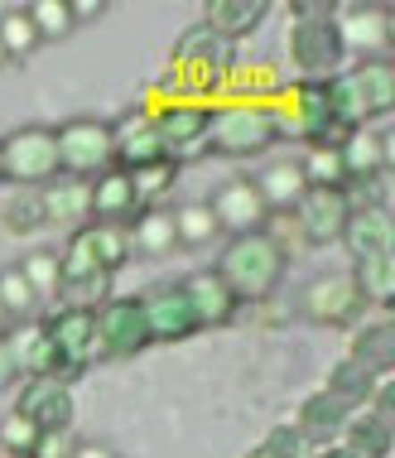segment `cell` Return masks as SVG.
<instances>
[{
	"label": "cell",
	"mask_w": 395,
	"mask_h": 458,
	"mask_svg": "<svg viewBox=\"0 0 395 458\" xmlns=\"http://www.w3.org/2000/svg\"><path fill=\"white\" fill-rule=\"evenodd\" d=\"M251 183H256V193H261L265 213H270V208H280V213H294V203H299V198L308 193V179H304L299 159H270V165H265Z\"/></svg>",
	"instance_id": "7402d4cb"
},
{
	"label": "cell",
	"mask_w": 395,
	"mask_h": 458,
	"mask_svg": "<svg viewBox=\"0 0 395 458\" xmlns=\"http://www.w3.org/2000/svg\"><path fill=\"white\" fill-rule=\"evenodd\" d=\"M342 246L352 251V261H366V256H391L395 227H391V208L386 203H352V217L342 227Z\"/></svg>",
	"instance_id": "e0dca14e"
},
{
	"label": "cell",
	"mask_w": 395,
	"mask_h": 458,
	"mask_svg": "<svg viewBox=\"0 0 395 458\" xmlns=\"http://www.w3.org/2000/svg\"><path fill=\"white\" fill-rule=\"evenodd\" d=\"M348 362L366 367L372 377H391V371H395V328H391V318H376V324L357 328Z\"/></svg>",
	"instance_id": "83f0119b"
},
{
	"label": "cell",
	"mask_w": 395,
	"mask_h": 458,
	"mask_svg": "<svg viewBox=\"0 0 395 458\" xmlns=\"http://www.w3.org/2000/svg\"><path fill=\"white\" fill-rule=\"evenodd\" d=\"M0 48H5V58H29L34 48H39V34H34V24H29V15H24V5L0 15Z\"/></svg>",
	"instance_id": "74e56055"
},
{
	"label": "cell",
	"mask_w": 395,
	"mask_h": 458,
	"mask_svg": "<svg viewBox=\"0 0 395 458\" xmlns=\"http://www.w3.org/2000/svg\"><path fill=\"white\" fill-rule=\"evenodd\" d=\"M58 179V145L48 126H24L0 140V183L15 189H44Z\"/></svg>",
	"instance_id": "5b68a950"
},
{
	"label": "cell",
	"mask_w": 395,
	"mask_h": 458,
	"mask_svg": "<svg viewBox=\"0 0 395 458\" xmlns=\"http://www.w3.org/2000/svg\"><path fill=\"white\" fill-rule=\"evenodd\" d=\"M44 198V217L48 222H63V227H88V217H92V183H82V179H54V183H44L39 189Z\"/></svg>",
	"instance_id": "603a6c76"
},
{
	"label": "cell",
	"mask_w": 395,
	"mask_h": 458,
	"mask_svg": "<svg viewBox=\"0 0 395 458\" xmlns=\"http://www.w3.org/2000/svg\"><path fill=\"white\" fill-rule=\"evenodd\" d=\"M348 78H352V88L362 92L366 116H372V121L391 116V106H395V64H391V58H362Z\"/></svg>",
	"instance_id": "d4e9b609"
},
{
	"label": "cell",
	"mask_w": 395,
	"mask_h": 458,
	"mask_svg": "<svg viewBox=\"0 0 395 458\" xmlns=\"http://www.w3.org/2000/svg\"><path fill=\"white\" fill-rule=\"evenodd\" d=\"M376 381H381V377H372L366 367H357V362H348V357H342V362L332 367V377H328L324 391L338 395L342 405H352V411H366V401H372Z\"/></svg>",
	"instance_id": "d6a6232c"
},
{
	"label": "cell",
	"mask_w": 395,
	"mask_h": 458,
	"mask_svg": "<svg viewBox=\"0 0 395 458\" xmlns=\"http://www.w3.org/2000/svg\"><path fill=\"white\" fill-rule=\"evenodd\" d=\"M5 343H10V357H15V367L24 377H58L63 381V367H58V352H54V343H48L44 324H24L15 338H5Z\"/></svg>",
	"instance_id": "4316f807"
},
{
	"label": "cell",
	"mask_w": 395,
	"mask_h": 458,
	"mask_svg": "<svg viewBox=\"0 0 395 458\" xmlns=\"http://www.w3.org/2000/svg\"><path fill=\"white\" fill-rule=\"evenodd\" d=\"M352 217V193L348 189H308L299 203H294V222H299L304 242L314 246H328L342 237V227H348Z\"/></svg>",
	"instance_id": "5bb4252c"
},
{
	"label": "cell",
	"mask_w": 395,
	"mask_h": 458,
	"mask_svg": "<svg viewBox=\"0 0 395 458\" xmlns=\"http://www.w3.org/2000/svg\"><path fill=\"white\" fill-rule=\"evenodd\" d=\"M44 333L58 352V367H63V381L82 377L92 362H106L102 357V338H97V309L88 304H63L54 318H44Z\"/></svg>",
	"instance_id": "8992f818"
},
{
	"label": "cell",
	"mask_w": 395,
	"mask_h": 458,
	"mask_svg": "<svg viewBox=\"0 0 395 458\" xmlns=\"http://www.w3.org/2000/svg\"><path fill=\"white\" fill-rule=\"evenodd\" d=\"M164 155V140L155 131L150 111H126V116L111 126V165H121V174H140V169L159 165Z\"/></svg>",
	"instance_id": "7c38bea8"
},
{
	"label": "cell",
	"mask_w": 395,
	"mask_h": 458,
	"mask_svg": "<svg viewBox=\"0 0 395 458\" xmlns=\"http://www.w3.org/2000/svg\"><path fill=\"white\" fill-rule=\"evenodd\" d=\"M174 174H179V165H174V159H159V165L140 169V174H130V183H135V193H140V203H145V198L164 193L169 183H174Z\"/></svg>",
	"instance_id": "b9f144b4"
},
{
	"label": "cell",
	"mask_w": 395,
	"mask_h": 458,
	"mask_svg": "<svg viewBox=\"0 0 395 458\" xmlns=\"http://www.w3.org/2000/svg\"><path fill=\"white\" fill-rule=\"evenodd\" d=\"M15 377H20V367H15V357H10V343L0 338V391L15 386Z\"/></svg>",
	"instance_id": "ee69618b"
},
{
	"label": "cell",
	"mask_w": 395,
	"mask_h": 458,
	"mask_svg": "<svg viewBox=\"0 0 395 458\" xmlns=\"http://www.w3.org/2000/svg\"><path fill=\"white\" fill-rule=\"evenodd\" d=\"M314 458H357V454L348 449V444H328V449H324V454H314Z\"/></svg>",
	"instance_id": "bcb514c9"
},
{
	"label": "cell",
	"mask_w": 395,
	"mask_h": 458,
	"mask_svg": "<svg viewBox=\"0 0 395 458\" xmlns=\"http://www.w3.org/2000/svg\"><path fill=\"white\" fill-rule=\"evenodd\" d=\"M270 15V5L265 0H213L207 5V30L217 34V39H227V44H237L246 39V34H256L261 30V20Z\"/></svg>",
	"instance_id": "484cf974"
},
{
	"label": "cell",
	"mask_w": 395,
	"mask_h": 458,
	"mask_svg": "<svg viewBox=\"0 0 395 458\" xmlns=\"http://www.w3.org/2000/svg\"><path fill=\"white\" fill-rule=\"evenodd\" d=\"M169 217H174L179 246H203V242L217 232V217H213V208H207V203H183V208H174Z\"/></svg>",
	"instance_id": "8d00e7d4"
},
{
	"label": "cell",
	"mask_w": 395,
	"mask_h": 458,
	"mask_svg": "<svg viewBox=\"0 0 395 458\" xmlns=\"http://www.w3.org/2000/svg\"><path fill=\"white\" fill-rule=\"evenodd\" d=\"M34 439H39V429H34L20 411H10L5 420H0V454H10V458H29Z\"/></svg>",
	"instance_id": "60d3db41"
},
{
	"label": "cell",
	"mask_w": 395,
	"mask_h": 458,
	"mask_svg": "<svg viewBox=\"0 0 395 458\" xmlns=\"http://www.w3.org/2000/svg\"><path fill=\"white\" fill-rule=\"evenodd\" d=\"M285 242L270 237V232H246V237H231L227 251H222V261L213 266L222 284H227L231 294H237V304H261L270 294L280 290V280H285Z\"/></svg>",
	"instance_id": "6da1fadb"
},
{
	"label": "cell",
	"mask_w": 395,
	"mask_h": 458,
	"mask_svg": "<svg viewBox=\"0 0 395 458\" xmlns=\"http://www.w3.org/2000/svg\"><path fill=\"white\" fill-rule=\"evenodd\" d=\"M338 39L357 58H381V48L391 44V10L386 5H338L332 10Z\"/></svg>",
	"instance_id": "9a60e30c"
},
{
	"label": "cell",
	"mask_w": 395,
	"mask_h": 458,
	"mask_svg": "<svg viewBox=\"0 0 395 458\" xmlns=\"http://www.w3.org/2000/svg\"><path fill=\"white\" fill-rule=\"evenodd\" d=\"M88 232H92V251H97V261H102V270H106V276H116V270L130 261V227L88 222Z\"/></svg>",
	"instance_id": "e575fe53"
},
{
	"label": "cell",
	"mask_w": 395,
	"mask_h": 458,
	"mask_svg": "<svg viewBox=\"0 0 395 458\" xmlns=\"http://www.w3.org/2000/svg\"><path fill=\"white\" fill-rule=\"evenodd\" d=\"M150 116H155L159 140H164V155L174 159V165L207 150V126H213V106L207 102L183 97V102H169L164 111H150Z\"/></svg>",
	"instance_id": "9c48e42d"
},
{
	"label": "cell",
	"mask_w": 395,
	"mask_h": 458,
	"mask_svg": "<svg viewBox=\"0 0 395 458\" xmlns=\"http://www.w3.org/2000/svg\"><path fill=\"white\" fill-rule=\"evenodd\" d=\"M15 411L29 420L39 435H54V429H63V435H68L72 415H78V401H72V386H68V381H58V377H29V381L20 386Z\"/></svg>",
	"instance_id": "8fae6325"
},
{
	"label": "cell",
	"mask_w": 395,
	"mask_h": 458,
	"mask_svg": "<svg viewBox=\"0 0 395 458\" xmlns=\"http://www.w3.org/2000/svg\"><path fill=\"white\" fill-rule=\"evenodd\" d=\"M207 208H213V217H217V232H231V237L261 232V222H265V203H261V193H256L251 179H227Z\"/></svg>",
	"instance_id": "2e32d148"
},
{
	"label": "cell",
	"mask_w": 395,
	"mask_h": 458,
	"mask_svg": "<svg viewBox=\"0 0 395 458\" xmlns=\"http://www.w3.org/2000/svg\"><path fill=\"white\" fill-rule=\"evenodd\" d=\"M332 10L338 5H318V0H294L290 5V58L294 68L304 72V82H328L338 78L348 48L338 39V24H332Z\"/></svg>",
	"instance_id": "3957f363"
},
{
	"label": "cell",
	"mask_w": 395,
	"mask_h": 458,
	"mask_svg": "<svg viewBox=\"0 0 395 458\" xmlns=\"http://www.w3.org/2000/svg\"><path fill=\"white\" fill-rule=\"evenodd\" d=\"M280 135H290V116L275 111L270 102H227L213 106V126H207V150L246 159L261 155L270 145H280Z\"/></svg>",
	"instance_id": "7a4b0ae2"
},
{
	"label": "cell",
	"mask_w": 395,
	"mask_h": 458,
	"mask_svg": "<svg viewBox=\"0 0 395 458\" xmlns=\"http://www.w3.org/2000/svg\"><path fill=\"white\" fill-rule=\"evenodd\" d=\"M386 159H391V140L386 135H372V131H352L338 145L342 183H376L386 174Z\"/></svg>",
	"instance_id": "44dd1931"
},
{
	"label": "cell",
	"mask_w": 395,
	"mask_h": 458,
	"mask_svg": "<svg viewBox=\"0 0 395 458\" xmlns=\"http://www.w3.org/2000/svg\"><path fill=\"white\" fill-rule=\"evenodd\" d=\"M251 458H314V444H308L294 425H280V429H270L265 444Z\"/></svg>",
	"instance_id": "ab89813d"
},
{
	"label": "cell",
	"mask_w": 395,
	"mask_h": 458,
	"mask_svg": "<svg viewBox=\"0 0 395 458\" xmlns=\"http://www.w3.org/2000/svg\"><path fill=\"white\" fill-rule=\"evenodd\" d=\"M68 449H72L68 435H63V429H54V435H39V439H34L29 458H68Z\"/></svg>",
	"instance_id": "7bdbcfd3"
},
{
	"label": "cell",
	"mask_w": 395,
	"mask_h": 458,
	"mask_svg": "<svg viewBox=\"0 0 395 458\" xmlns=\"http://www.w3.org/2000/svg\"><path fill=\"white\" fill-rule=\"evenodd\" d=\"M97 338H102V357H135L150 348L140 294H121V300L97 304Z\"/></svg>",
	"instance_id": "30bf717a"
},
{
	"label": "cell",
	"mask_w": 395,
	"mask_h": 458,
	"mask_svg": "<svg viewBox=\"0 0 395 458\" xmlns=\"http://www.w3.org/2000/svg\"><path fill=\"white\" fill-rule=\"evenodd\" d=\"M290 135L308 140V150H338L348 140V131L332 116V92L328 82H304L294 88V111H290Z\"/></svg>",
	"instance_id": "ba28073f"
},
{
	"label": "cell",
	"mask_w": 395,
	"mask_h": 458,
	"mask_svg": "<svg viewBox=\"0 0 395 458\" xmlns=\"http://www.w3.org/2000/svg\"><path fill=\"white\" fill-rule=\"evenodd\" d=\"M357 309H362V294H357L352 276H324L304 290V314L314 324H352Z\"/></svg>",
	"instance_id": "d6986e66"
},
{
	"label": "cell",
	"mask_w": 395,
	"mask_h": 458,
	"mask_svg": "<svg viewBox=\"0 0 395 458\" xmlns=\"http://www.w3.org/2000/svg\"><path fill=\"white\" fill-rule=\"evenodd\" d=\"M5 328H10V314H5V304H0V338H5Z\"/></svg>",
	"instance_id": "7dc6e473"
},
{
	"label": "cell",
	"mask_w": 395,
	"mask_h": 458,
	"mask_svg": "<svg viewBox=\"0 0 395 458\" xmlns=\"http://www.w3.org/2000/svg\"><path fill=\"white\" fill-rule=\"evenodd\" d=\"M140 213H145V203H140V193H135L130 174L106 169V174L92 183V217L97 222H106V227H130Z\"/></svg>",
	"instance_id": "ffe728a7"
},
{
	"label": "cell",
	"mask_w": 395,
	"mask_h": 458,
	"mask_svg": "<svg viewBox=\"0 0 395 458\" xmlns=\"http://www.w3.org/2000/svg\"><path fill=\"white\" fill-rule=\"evenodd\" d=\"M0 64H5V48H0Z\"/></svg>",
	"instance_id": "c3c4849f"
},
{
	"label": "cell",
	"mask_w": 395,
	"mask_h": 458,
	"mask_svg": "<svg viewBox=\"0 0 395 458\" xmlns=\"http://www.w3.org/2000/svg\"><path fill=\"white\" fill-rule=\"evenodd\" d=\"M0 227H5L10 237H34L39 227H48L39 189H10V193H0Z\"/></svg>",
	"instance_id": "f1b7e54d"
},
{
	"label": "cell",
	"mask_w": 395,
	"mask_h": 458,
	"mask_svg": "<svg viewBox=\"0 0 395 458\" xmlns=\"http://www.w3.org/2000/svg\"><path fill=\"white\" fill-rule=\"evenodd\" d=\"M183 284V300L193 309V324L198 328H227L231 318H237V294L222 284L217 270H193Z\"/></svg>",
	"instance_id": "ac0fdd59"
},
{
	"label": "cell",
	"mask_w": 395,
	"mask_h": 458,
	"mask_svg": "<svg viewBox=\"0 0 395 458\" xmlns=\"http://www.w3.org/2000/svg\"><path fill=\"white\" fill-rule=\"evenodd\" d=\"M352 284L362 294V304L391 309L395 304V256H366V261H357Z\"/></svg>",
	"instance_id": "f546056e"
},
{
	"label": "cell",
	"mask_w": 395,
	"mask_h": 458,
	"mask_svg": "<svg viewBox=\"0 0 395 458\" xmlns=\"http://www.w3.org/2000/svg\"><path fill=\"white\" fill-rule=\"evenodd\" d=\"M174 246H179V237H174V217H169V213L145 208V213L130 222V251H140V256H169Z\"/></svg>",
	"instance_id": "4dcf8cb0"
},
{
	"label": "cell",
	"mask_w": 395,
	"mask_h": 458,
	"mask_svg": "<svg viewBox=\"0 0 395 458\" xmlns=\"http://www.w3.org/2000/svg\"><path fill=\"white\" fill-rule=\"evenodd\" d=\"M140 314H145V328H150V343H183V338L198 333L193 309H189V300H183L179 280L150 284V290L140 294Z\"/></svg>",
	"instance_id": "4fadbf2b"
},
{
	"label": "cell",
	"mask_w": 395,
	"mask_h": 458,
	"mask_svg": "<svg viewBox=\"0 0 395 458\" xmlns=\"http://www.w3.org/2000/svg\"><path fill=\"white\" fill-rule=\"evenodd\" d=\"M348 449L357 458H391V420H381L372 411H362V415H352L348 420Z\"/></svg>",
	"instance_id": "1f68e13d"
},
{
	"label": "cell",
	"mask_w": 395,
	"mask_h": 458,
	"mask_svg": "<svg viewBox=\"0 0 395 458\" xmlns=\"http://www.w3.org/2000/svg\"><path fill=\"white\" fill-rule=\"evenodd\" d=\"M68 458H116V449H106V444H72L68 449Z\"/></svg>",
	"instance_id": "f6af8a7d"
},
{
	"label": "cell",
	"mask_w": 395,
	"mask_h": 458,
	"mask_svg": "<svg viewBox=\"0 0 395 458\" xmlns=\"http://www.w3.org/2000/svg\"><path fill=\"white\" fill-rule=\"evenodd\" d=\"M348 420H352V405H342L338 395H328V391H314L299 405V425L294 429H299L308 444H332L348 429Z\"/></svg>",
	"instance_id": "cb8c5ba5"
},
{
	"label": "cell",
	"mask_w": 395,
	"mask_h": 458,
	"mask_svg": "<svg viewBox=\"0 0 395 458\" xmlns=\"http://www.w3.org/2000/svg\"><path fill=\"white\" fill-rule=\"evenodd\" d=\"M24 15H29L34 34H39V44H44V39H68V34L78 30L68 0H29V5H24Z\"/></svg>",
	"instance_id": "836d02e7"
},
{
	"label": "cell",
	"mask_w": 395,
	"mask_h": 458,
	"mask_svg": "<svg viewBox=\"0 0 395 458\" xmlns=\"http://www.w3.org/2000/svg\"><path fill=\"white\" fill-rule=\"evenodd\" d=\"M0 304H5L10 318H29L34 309H39V300H34L29 280L20 276V266H5L0 270Z\"/></svg>",
	"instance_id": "f35d334b"
},
{
	"label": "cell",
	"mask_w": 395,
	"mask_h": 458,
	"mask_svg": "<svg viewBox=\"0 0 395 458\" xmlns=\"http://www.w3.org/2000/svg\"><path fill=\"white\" fill-rule=\"evenodd\" d=\"M54 145H58V174L68 179H102L111 169V126L106 121H92V116H78L68 126L54 131Z\"/></svg>",
	"instance_id": "52a82bcc"
},
{
	"label": "cell",
	"mask_w": 395,
	"mask_h": 458,
	"mask_svg": "<svg viewBox=\"0 0 395 458\" xmlns=\"http://www.w3.org/2000/svg\"><path fill=\"white\" fill-rule=\"evenodd\" d=\"M20 276L29 280V290H34V300H58V290H63V280H58V256L54 251H29L20 261Z\"/></svg>",
	"instance_id": "d590c367"
},
{
	"label": "cell",
	"mask_w": 395,
	"mask_h": 458,
	"mask_svg": "<svg viewBox=\"0 0 395 458\" xmlns=\"http://www.w3.org/2000/svg\"><path fill=\"white\" fill-rule=\"evenodd\" d=\"M231 68H237L231 64V44L217 39L207 24H193V30L174 44V72H169V82L198 102L203 92H217Z\"/></svg>",
	"instance_id": "277c9868"
}]
</instances>
